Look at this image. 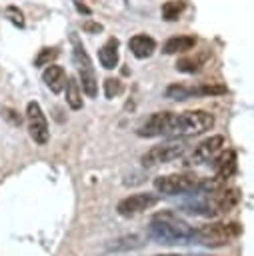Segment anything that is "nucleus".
<instances>
[{"label":"nucleus","mask_w":254,"mask_h":256,"mask_svg":"<svg viewBox=\"0 0 254 256\" xmlns=\"http://www.w3.org/2000/svg\"><path fill=\"white\" fill-rule=\"evenodd\" d=\"M148 236L158 242V244H166V246H186L196 242L194 240V228L182 220L178 214H174L172 210H160L150 218L148 224Z\"/></svg>","instance_id":"1"},{"label":"nucleus","mask_w":254,"mask_h":256,"mask_svg":"<svg viewBox=\"0 0 254 256\" xmlns=\"http://www.w3.org/2000/svg\"><path fill=\"white\" fill-rule=\"evenodd\" d=\"M212 126H214V116L206 110H188L180 114L172 112L168 136H194L210 130Z\"/></svg>","instance_id":"2"},{"label":"nucleus","mask_w":254,"mask_h":256,"mask_svg":"<svg viewBox=\"0 0 254 256\" xmlns=\"http://www.w3.org/2000/svg\"><path fill=\"white\" fill-rule=\"evenodd\" d=\"M70 42H72V62L78 70V78L82 84V90L86 92L88 98H96L98 94V80H96V70L92 66V60L84 48V44L80 42V38L76 34L70 36Z\"/></svg>","instance_id":"3"},{"label":"nucleus","mask_w":254,"mask_h":256,"mask_svg":"<svg viewBox=\"0 0 254 256\" xmlns=\"http://www.w3.org/2000/svg\"><path fill=\"white\" fill-rule=\"evenodd\" d=\"M242 234V226L238 222H212V224H204L200 228L194 230V240L216 248V246H226L232 240H236Z\"/></svg>","instance_id":"4"},{"label":"nucleus","mask_w":254,"mask_h":256,"mask_svg":"<svg viewBox=\"0 0 254 256\" xmlns=\"http://www.w3.org/2000/svg\"><path fill=\"white\" fill-rule=\"evenodd\" d=\"M200 186V176L194 172H174L166 176H158L154 180V188L162 196H180V194H196Z\"/></svg>","instance_id":"5"},{"label":"nucleus","mask_w":254,"mask_h":256,"mask_svg":"<svg viewBox=\"0 0 254 256\" xmlns=\"http://www.w3.org/2000/svg\"><path fill=\"white\" fill-rule=\"evenodd\" d=\"M186 148H188V144L184 140H170V142H164V144H156L148 152L142 154L140 162L148 168L158 166V164H168V162L180 158L186 152Z\"/></svg>","instance_id":"6"},{"label":"nucleus","mask_w":254,"mask_h":256,"mask_svg":"<svg viewBox=\"0 0 254 256\" xmlns=\"http://www.w3.org/2000/svg\"><path fill=\"white\" fill-rule=\"evenodd\" d=\"M26 120H28V132H30V138L38 144V146H44L48 144V138H50V130H48V120L40 108V104L36 100L28 102L26 106Z\"/></svg>","instance_id":"7"},{"label":"nucleus","mask_w":254,"mask_h":256,"mask_svg":"<svg viewBox=\"0 0 254 256\" xmlns=\"http://www.w3.org/2000/svg\"><path fill=\"white\" fill-rule=\"evenodd\" d=\"M160 202V194H152V192H138V194H130L126 196L124 200L118 202L116 210L120 216L124 218H130V216H136L144 210H150L152 206H156Z\"/></svg>","instance_id":"8"},{"label":"nucleus","mask_w":254,"mask_h":256,"mask_svg":"<svg viewBox=\"0 0 254 256\" xmlns=\"http://www.w3.org/2000/svg\"><path fill=\"white\" fill-rule=\"evenodd\" d=\"M222 148H226V138L216 134V136H210L206 140H202L190 154V158L186 160V164H192V166H198V164H206L210 162Z\"/></svg>","instance_id":"9"},{"label":"nucleus","mask_w":254,"mask_h":256,"mask_svg":"<svg viewBox=\"0 0 254 256\" xmlns=\"http://www.w3.org/2000/svg\"><path fill=\"white\" fill-rule=\"evenodd\" d=\"M170 122H172V112H154L150 114L136 130L138 136L142 138H156V136H168L170 132Z\"/></svg>","instance_id":"10"},{"label":"nucleus","mask_w":254,"mask_h":256,"mask_svg":"<svg viewBox=\"0 0 254 256\" xmlns=\"http://www.w3.org/2000/svg\"><path fill=\"white\" fill-rule=\"evenodd\" d=\"M210 162H212V168H214V176H218L222 180L232 178L238 170V158H236L234 150H224L222 148Z\"/></svg>","instance_id":"11"},{"label":"nucleus","mask_w":254,"mask_h":256,"mask_svg":"<svg viewBox=\"0 0 254 256\" xmlns=\"http://www.w3.org/2000/svg\"><path fill=\"white\" fill-rule=\"evenodd\" d=\"M128 48L130 52L138 58V60H144V58H150L156 50V42L152 36L148 34H134L130 40H128Z\"/></svg>","instance_id":"12"},{"label":"nucleus","mask_w":254,"mask_h":256,"mask_svg":"<svg viewBox=\"0 0 254 256\" xmlns=\"http://www.w3.org/2000/svg\"><path fill=\"white\" fill-rule=\"evenodd\" d=\"M196 42H198V40H196V36H192V34L172 36V38H168V40L164 42L162 52H164V54H186V52L194 50Z\"/></svg>","instance_id":"13"},{"label":"nucleus","mask_w":254,"mask_h":256,"mask_svg":"<svg viewBox=\"0 0 254 256\" xmlns=\"http://www.w3.org/2000/svg\"><path fill=\"white\" fill-rule=\"evenodd\" d=\"M118 48H120V42H118V38H114V36L104 42V46L98 50V60H100L102 68L114 70V68L118 66V58H120Z\"/></svg>","instance_id":"14"},{"label":"nucleus","mask_w":254,"mask_h":256,"mask_svg":"<svg viewBox=\"0 0 254 256\" xmlns=\"http://www.w3.org/2000/svg\"><path fill=\"white\" fill-rule=\"evenodd\" d=\"M42 80H44V84H46L54 94H58V92L64 90V84H66V72H64L62 66L48 64L46 70L42 72Z\"/></svg>","instance_id":"15"},{"label":"nucleus","mask_w":254,"mask_h":256,"mask_svg":"<svg viewBox=\"0 0 254 256\" xmlns=\"http://www.w3.org/2000/svg\"><path fill=\"white\" fill-rule=\"evenodd\" d=\"M208 56H210L208 52H202V54H196V56H184V58H180L176 62V70L186 72V74H194V72H198L204 66Z\"/></svg>","instance_id":"16"},{"label":"nucleus","mask_w":254,"mask_h":256,"mask_svg":"<svg viewBox=\"0 0 254 256\" xmlns=\"http://www.w3.org/2000/svg\"><path fill=\"white\" fill-rule=\"evenodd\" d=\"M64 90H66V104L72 108V110H80L82 108V92H80V84L76 78H66V84H64Z\"/></svg>","instance_id":"17"},{"label":"nucleus","mask_w":254,"mask_h":256,"mask_svg":"<svg viewBox=\"0 0 254 256\" xmlns=\"http://www.w3.org/2000/svg\"><path fill=\"white\" fill-rule=\"evenodd\" d=\"M184 8H186V2L184 0H168V2L162 4L160 14H162V18L166 22H174V20H178L182 16Z\"/></svg>","instance_id":"18"},{"label":"nucleus","mask_w":254,"mask_h":256,"mask_svg":"<svg viewBox=\"0 0 254 256\" xmlns=\"http://www.w3.org/2000/svg\"><path fill=\"white\" fill-rule=\"evenodd\" d=\"M164 94L170 100H188V98H194L192 86H186V84H170Z\"/></svg>","instance_id":"19"},{"label":"nucleus","mask_w":254,"mask_h":256,"mask_svg":"<svg viewBox=\"0 0 254 256\" xmlns=\"http://www.w3.org/2000/svg\"><path fill=\"white\" fill-rule=\"evenodd\" d=\"M138 246H142V238L140 236H136V234H132V236H122V238H118L114 244H110L108 248L110 250H128V248H138Z\"/></svg>","instance_id":"20"},{"label":"nucleus","mask_w":254,"mask_h":256,"mask_svg":"<svg viewBox=\"0 0 254 256\" xmlns=\"http://www.w3.org/2000/svg\"><path fill=\"white\" fill-rule=\"evenodd\" d=\"M56 58H58V50H56V48H42V50L38 52V56L34 58V66H36V68L48 66V64H52Z\"/></svg>","instance_id":"21"},{"label":"nucleus","mask_w":254,"mask_h":256,"mask_svg":"<svg viewBox=\"0 0 254 256\" xmlns=\"http://www.w3.org/2000/svg\"><path fill=\"white\" fill-rule=\"evenodd\" d=\"M122 90H124V84L118 78H106L104 80V96L106 98H116L122 94Z\"/></svg>","instance_id":"22"},{"label":"nucleus","mask_w":254,"mask_h":256,"mask_svg":"<svg viewBox=\"0 0 254 256\" xmlns=\"http://www.w3.org/2000/svg\"><path fill=\"white\" fill-rule=\"evenodd\" d=\"M4 18H8V22H12L18 28H24V24H26L24 14H22V10H18V6H8L4 10Z\"/></svg>","instance_id":"23"},{"label":"nucleus","mask_w":254,"mask_h":256,"mask_svg":"<svg viewBox=\"0 0 254 256\" xmlns=\"http://www.w3.org/2000/svg\"><path fill=\"white\" fill-rule=\"evenodd\" d=\"M84 30L86 32H90V34H98V32H102V26L98 24V22H84Z\"/></svg>","instance_id":"24"},{"label":"nucleus","mask_w":254,"mask_h":256,"mask_svg":"<svg viewBox=\"0 0 254 256\" xmlns=\"http://www.w3.org/2000/svg\"><path fill=\"white\" fill-rule=\"evenodd\" d=\"M16 112H12V110H8V114H6V118H10L12 120V124H20V116H14Z\"/></svg>","instance_id":"25"},{"label":"nucleus","mask_w":254,"mask_h":256,"mask_svg":"<svg viewBox=\"0 0 254 256\" xmlns=\"http://www.w3.org/2000/svg\"><path fill=\"white\" fill-rule=\"evenodd\" d=\"M156 256H180V254H156Z\"/></svg>","instance_id":"26"}]
</instances>
